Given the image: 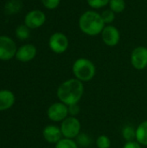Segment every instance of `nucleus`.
<instances>
[{
    "label": "nucleus",
    "mask_w": 147,
    "mask_h": 148,
    "mask_svg": "<svg viewBox=\"0 0 147 148\" xmlns=\"http://www.w3.org/2000/svg\"><path fill=\"white\" fill-rule=\"evenodd\" d=\"M75 78L81 82H90L96 74V68L94 62L88 58H78L75 61L72 67Z\"/></svg>",
    "instance_id": "obj_3"
},
{
    "label": "nucleus",
    "mask_w": 147,
    "mask_h": 148,
    "mask_svg": "<svg viewBox=\"0 0 147 148\" xmlns=\"http://www.w3.org/2000/svg\"><path fill=\"white\" fill-rule=\"evenodd\" d=\"M68 115L69 116L76 117L81 112V108L78 104L70 105V106H68Z\"/></svg>",
    "instance_id": "obj_24"
},
{
    "label": "nucleus",
    "mask_w": 147,
    "mask_h": 148,
    "mask_svg": "<svg viewBox=\"0 0 147 148\" xmlns=\"http://www.w3.org/2000/svg\"><path fill=\"white\" fill-rule=\"evenodd\" d=\"M103 42L109 47L116 46L120 41V30L113 25H106L101 33Z\"/></svg>",
    "instance_id": "obj_9"
},
{
    "label": "nucleus",
    "mask_w": 147,
    "mask_h": 148,
    "mask_svg": "<svg viewBox=\"0 0 147 148\" xmlns=\"http://www.w3.org/2000/svg\"><path fill=\"white\" fill-rule=\"evenodd\" d=\"M76 143L78 146L82 147H88L90 144L92 143V140L90 137L84 133H81L77 137H76Z\"/></svg>",
    "instance_id": "obj_19"
},
{
    "label": "nucleus",
    "mask_w": 147,
    "mask_h": 148,
    "mask_svg": "<svg viewBox=\"0 0 147 148\" xmlns=\"http://www.w3.org/2000/svg\"><path fill=\"white\" fill-rule=\"evenodd\" d=\"M108 6L114 13H121L126 9V2L125 0H110Z\"/></svg>",
    "instance_id": "obj_16"
},
{
    "label": "nucleus",
    "mask_w": 147,
    "mask_h": 148,
    "mask_svg": "<svg viewBox=\"0 0 147 148\" xmlns=\"http://www.w3.org/2000/svg\"><path fill=\"white\" fill-rule=\"evenodd\" d=\"M48 117L54 122H62L68 116V108L62 102H55L49 106L47 111Z\"/></svg>",
    "instance_id": "obj_6"
},
{
    "label": "nucleus",
    "mask_w": 147,
    "mask_h": 148,
    "mask_svg": "<svg viewBox=\"0 0 147 148\" xmlns=\"http://www.w3.org/2000/svg\"><path fill=\"white\" fill-rule=\"evenodd\" d=\"M110 0H87L88 4L94 10L101 9L108 5Z\"/></svg>",
    "instance_id": "obj_22"
},
{
    "label": "nucleus",
    "mask_w": 147,
    "mask_h": 148,
    "mask_svg": "<svg viewBox=\"0 0 147 148\" xmlns=\"http://www.w3.org/2000/svg\"><path fill=\"white\" fill-rule=\"evenodd\" d=\"M41 1H42V3L43 4V6L49 10L56 9L61 3V0H41Z\"/></svg>",
    "instance_id": "obj_23"
},
{
    "label": "nucleus",
    "mask_w": 147,
    "mask_h": 148,
    "mask_svg": "<svg viewBox=\"0 0 147 148\" xmlns=\"http://www.w3.org/2000/svg\"><path fill=\"white\" fill-rule=\"evenodd\" d=\"M15 102V95L10 90H0V111L10 108Z\"/></svg>",
    "instance_id": "obj_13"
},
{
    "label": "nucleus",
    "mask_w": 147,
    "mask_h": 148,
    "mask_svg": "<svg viewBox=\"0 0 147 148\" xmlns=\"http://www.w3.org/2000/svg\"><path fill=\"white\" fill-rule=\"evenodd\" d=\"M122 137L126 142L136 140V128L131 125L125 126L122 129Z\"/></svg>",
    "instance_id": "obj_15"
},
{
    "label": "nucleus",
    "mask_w": 147,
    "mask_h": 148,
    "mask_svg": "<svg viewBox=\"0 0 147 148\" xmlns=\"http://www.w3.org/2000/svg\"><path fill=\"white\" fill-rule=\"evenodd\" d=\"M42 136L44 140L50 144H56L63 137L61 128L55 125L47 126L42 131Z\"/></svg>",
    "instance_id": "obj_12"
},
{
    "label": "nucleus",
    "mask_w": 147,
    "mask_h": 148,
    "mask_svg": "<svg viewBox=\"0 0 147 148\" xmlns=\"http://www.w3.org/2000/svg\"><path fill=\"white\" fill-rule=\"evenodd\" d=\"M61 131L63 138L67 139H76V137L81 134V125L80 121L76 117L68 116L61 123Z\"/></svg>",
    "instance_id": "obj_4"
},
{
    "label": "nucleus",
    "mask_w": 147,
    "mask_h": 148,
    "mask_svg": "<svg viewBox=\"0 0 147 148\" xmlns=\"http://www.w3.org/2000/svg\"><path fill=\"white\" fill-rule=\"evenodd\" d=\"M36 56V48L33 44H24L21 46L16 53V60L22 62H27L35 58Z\"/></svg>",
    "instance_id": "obj_11"
},
{
    "label": "nucleus",
    "mask_w": 147,
    "mask_h": 148,
    "mask_svg": "<svg viewBox=\"0 0 147 148\" xmlns=\"http://www.w3.org/2000/svg\"><path fill=\"white\" fill-rule=\"evenodd\" d=\"M96 146L98 148H110L111 147V140L105 134L100 135L96 140Z\"/></svg>",
    "instance_id": "obj_20"
},
{
    "label": "nucleus",
    "mask_w": 147,
    "mask_h": 148,
    "mask_svg": "<svg viewBox=\"0 0 147 148\" xmlns=\"http://www.w3.org/2000/svg\"><path fill=\"white\" fill-rule=\"evenodd\" d=\"M123 148H141V145L139 143H138L136 140L127 141L123 146Z\"/></svg>",
    "instance_id": "obj_25"
},
{
    "label": "nucleus",
    "mask_w": 147,
    "mask_h": 148,
    "mask_svg": "<svg viewBox=\"0 0 147 148\" xmlns=\"http://www.w3.org/2000/svg\"><path fill=\"white\" fill-rule=\"evenodd\" d=\"M78 24L81 32L89 36H98L106 26L101 15L92 10H87L81 15Z\"/></svg>",
    "instance_id": "obj_2"
},
{
    "label": "nucleus",
    "mask_w": 147,
    "mask_h": 148,
    "mask_svg": "<svg viewBox=\"0 0 147 148\" xmlns=\"http://www.w3.org/2000/svg\"><path fill=\"white\" fill-rule=\"evenodd\" d=\"M16 45L11 38L4 36H0V60H10L16 56Z\"/></svg>",
    "instance_id": "obj_8"
},
{
    "label": "nucleus",
    "mask_w": 147,
    "mask_h": 148,
    "mask_svg": "<svg viewBox=\"0 0 147 148\" xmlns=\"http://www.w3.org/2000/svg\"><path fill=\"white\" fill-rule=\"evenodd\" d=\"M55 148H78V145L74 140L62 138L59 142L55 144Z\"/></svg>",
    "instance_id": "obj_17"
},
{
    "label": "nucleus",
    "mask_w": 147,
    "mask_h": 148,
    "mask_svg": "<svg viewBox=\"0 0 147 148\" xmlns=\"http://www.w3.org/2000/svg\"><path fill=\"white\" fill-rule=\"evenodd\" d=\"M16 36L17 38L21 40H25L29 36V28H28L25 24L19 25L16 29Z\"/></svg>",
    "instance_id": "obj_18"
},
{
    "label": "nucleus",
    "mask_w": 147,
    "mask_h": 148,
    "mask_svg": "<svg viewBox=\"0 0 147 148\" xmlns=\"http://www.w3.org/2000/svg\"><path fill=\"white\" fill-rule=\"evenodd\" d=\"M136 141L141 146H147V120L142 121L137 127Z\"/></svg>",
    "instance_id": "obj_14"
},
{
    "label": "nucleus",
    "mask_w": 147,
    "mask_h": 148,
    "mask_svg": "<svg viewBox=\"0 0 147 148\" xmlns=\"http://www.w3.org/2000/svg\"><path fill=\"white\" fill-rule=\"evenodd\" d=\"M131 64L137 70H143L147 67V48L136 47L131 54Z\"/></svg>",
    "instance_id": "obj_7"
},
{
    "label": "nucleus",
    "mask_w": 147,
    "mask_h": 148,
    "mask_svg": "<svg viewBox=\"0 0 147 148\" xmlns=\"http://www.w3.org/2000/svg\"><path fill=\"white\" fill-rule=\"evenodd\" d=\"M69 45L68 36L62 32H55L52 34L49 40V46L50 49L55 54L64 53Z\"/></svg>",
    "instance_id": "obj_5"
},
{
    "label": "nucleus",
    "mask_w": 147,
    "mask_h": 148,
    "mask_svg": "<svg viewBox=\"0 0 147 148\" xmlns=\"http://www.w3.org/2000/svg\"><path fill=\"white\" fill-rule=\"evenodd\" d=\"M101 15L102 20L104 21L105 24H107V25L111 24L115 19V13L113 10H111L110 9L105 10Z\"/></svg>",
    "instance_id": "obj_21"
},
{
    "label": "nucleus",
    "mask_w": 147,
    "mask_h": 148,
    "mask_svg": "<svg viewBox=\"0 0 147 148\" xmlns=\"http://www.w3.org/2000/svg\"><path fill=\"white\" fill-rule=\"evenodd\" d=\"M56 95L60 101L67 106L78 104L84 95L83 82L76 78L68 79L60 84Z\"/></svg>",
    "instance_id": "obj_1"
},
{
    "label": "nucleus",
    "mask_w": 147,
    "mask_h": 148,
    "mask_svg": "<svg viewBox=\"0 0 147 148\" xmlns=\"http://www.w3.org/2000/svg\"><path fill=\"white\" fill-rule=\"evenodd\" d=\"M46 21L44 12L39 10H34L27 13L24 18V24L29 29H37L42 27Z\"/></svg>",
    "instance_id": "obj_10"
}]
</instances>
